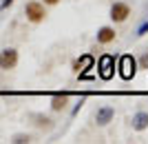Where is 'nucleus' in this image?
Listing matches in <instances>:
<instances>
[{
  "mask_svg": "<svg viewBox=\"0 0 148 144\" xmlns=\"http://www.w3.org/2000/svg\"><path fill=\"white\" fill-rule=\"evenodd\" d=\"M25 13H27V20H29V22H33V25L42 22L44 16H47L44 5H40V2H27V5H25Z\"/></svg>",
  "mask_w": 148,
  "mask_h": 144,
  "instance_id": "f257e3e1",
  "label": "nucleus"
},
{
  "mask_svg": "<svg viewBox=\"0 0 148 144\" xmlns=\"http://www.w3.org/2000/svg\"><path fill=\"white\" fill-rule=\"evenodd\" d=\"M16 64H18V51L13 47H7V49L0 51V69L2 71L16 69Z\"/></svg>",
  "mask_w": 148,
  "mask_h": 144,
  "instance_id": "f03ea898",
  "label": "nucleus"
},
{
  "mask_svg": "<svg viewBox=\"0 0 148 144\" xmlns=\"http://www.w3.org/2000/svg\"><path fill=\"white\" fill-rule=\"evenodd\" d=\"M130 16V7L124 5V2H115V5L111 7V18L115 20V22H124V20Z\"/></svg>",
  "mask_w": 148,
  "mask_h": 144,
  "instance_id": "7ed1b4c3",
  "label": "nucleus"
},
{
  "mask_svg": "<svg viewBox=\"0 0 148 144\" xmlns=\"http://www.w3.org/2000/svg\"><path fill=\"white\" fill-rule=\"evenodd\" d=\"M135 71H137L135 60H133L130 56L122 58V64H119V73H122V78H124V80H130V78L135 75Z\"/></svg>",
  "mask_w": 148,
  "mask_h": 144,
  "instance_id": "20e7f679",
  "label": "nucleus"
},
{
  "mask_svg": "<svg viewBox=\"0 0 148 144\" xmlns=\"http://www.w3.org/2000/svg\"><path fill=\"white\" fill-rule=\"evenodd\" d=\"M99 75H102L104 80H108V78L113 75V58L111 56L102 58V62H99Z\"/></svg>",
  "mask_w": 148,
  "mask_h": 144,
  "instance_id": "39448f33",
  "label": "nucleus"
},
{
  "mask_svg": "<svg viewBox=\"0 0 148 144\" xmlns=\"http://www.w3.org/2000/svg\"><path fill=\"white\" fill-rule=\"evenodd\" d=\"M113 40H115V29H113V27H102L97 31V42L108 44V42H113Z\"/></svg>",
  "mask_w": 148,
  "mask_h": 144,
  "instance_id": "423d86ee",
  "label": "nucleus"
},
{
  "mask_svg": "<svg viewBox=\"0 0 148 144\" xmlns=\"http://www.w3.org/2000/svg\"><path fill=\"white\" fill-rule=\"evenodd\" d=\"M111 118H113V109H111V107L99 109V111H97V115H95V120H97V124H99V126L108 124V122H111Z\"/></svg>",
  "mask_w": 148,
  "mask_h": 144,
  "instance_id": "0eeeda50",
  "label": "nucleus"
},
{
  "mask_svg": "<svg viewBox=\"0 0 148 144\" xmlns=\"http://www.w3.org/2000/svg\"><path fill=\"white\" fill-rule=\"evenodd\" d=\"M133 129H135V131L148 129V113H137L135 118H133Z\"/></svg>",
  "mask_w": 148,
  "mask_h": 144,
  "instance_id": "6e6552de",
  "label": "nucleus"
},
{
  "mask_svg": "<svg viewBox=\"0 0 148 144\" xmlns=\"http://www.w3.org/2000/svg\"><path fill=\"white\" fill-rule=\"evenodd\" d=\"M66 102H69V95H66V93L56 95V98L51 100V109H53V111H62V109L66 107Z\"/></svg>",
  "mask_w": 148,
  "mask_h": 144,
  "instance_id": "1a4fd4ad",
  "label": "nucleus"
},
{
  "mask_svg": "<svg viewBox=\"0 0 148 144\" xmlns=\"http://www.w3.org/2000/svg\"><path fill=\"white\" fill-rule=\"evenodd\" d=\"M91 67H93V58L91 56H84L82 60H77V62L73 64L75 71H86V69H91Z\"/></svg>",
  "mask_w": 148,
  "mask_h": 144,
  "instance_id": "9d476101",
  "label": "nucleus"
},
{
  "mask_svg": "<svg viewBox=\"0 0 148 144\" xmlns=\"http://www.w3.org/2000/svg\"><path fill=\"white\" fill-rule=\"evenodd\" d=\"M13 142H31V138H29V135H16V138H13Z\"/></svg>",
  "mask_w": 148,
  "mask_h": 144,
  "instance_id": "9b49d317",
  "label": "nucleus"
},
{
  "mask_svg": "<svg viewBox=\"0 0 148 144\" xmlns=\"http://www.w3.org/2000/svg\"><path fill=\"white\" fill-rule=\"evenodd\" d=\"M11 5H13V0H5V2L0 5V9H7V7H11Z\"/></svg>",
  "mask_w": 148,
  "mask_h": 144,
  "instance_id": "f8f14e48",
  "label": "nucleus"
},
{
  "mask_svg": "<svg viewBox=\"0 0 148 144\" xmlns=\"http://www.w3.org/2000/svg\"><path fill=\"white\" fill-rule=\"evenodd\" d=\"M60 0H44V5H58Z\"/></svg>",
  "mask_w": 148,
  "mask_h": 144,
  "instance_id": "ddd939ff",
  "label": "nucleus"
}]
</instances>
